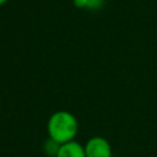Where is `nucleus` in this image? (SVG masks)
Listing matches in <instances>:
<instances>
[{"mask_svg":"<svg viewBox=\"0 0 157 157\" xmlns=\"http://www.w3.org/2000/svg\"><path fill=\"white\" fill-rule=\"evenodd\" d=\"M47 132L49 139L60 145L72 141L78 132V121L71 112L56 110L48 118Z\"/></svg>","mask_w":157,"mask_h":157,"instance_id":"1","label":"nucleus"},{"mask_svg":"<svg viewBox=\"0 0 157 157\" xmlns=\"http://www.w3.org/2000/svg\"><path fill=\"white\" fill-rule=\"evenodd\" d=\"M86 157H113L110 142L103 136H92L83 145Z\"/></svg>","mask_w":157,"mask_h":157,"instance_id":"2","label":"nucleus"},{"mask_svg":"<svg viewBox=\"0 0 157 157\" xmlns=\"http://www.w3.org/2000/svg\"><path fill=\"white\" fill-rule=\"evenodd\" d=\"M56 157H86L85 147L76 140L61 144Z\"/></svg>","mask_w":157,"mask_h":157,"instance_id":"3","label":"nucleus"},{"mask_svg":"<svg viewBox=\"0 0 157 157\" xmlns=\"http://www.w3.org/2000/svg\"><path fill=\"white\" fill-rule=\"evenodd\" d=\"M104 1L105 0H72L77 9L85 10H99L104 5Z\"/></svg>","mask_w":157,"mask_h":157,"instance_id":"4","label":"nucleus"},{"mask_svg":"<svg viewBox=\"0 0 157 157\" xmlns=\"http://www.w3.org/2000/svg\"><path fill=\"white\" fill-rule=\"evenodd\" d=\"M60 148V144L52 140V139H47L44 145H43V150H44V153L48 156V157H56L58 155V151Z\"/></svg>","mask_w":157,"mask_h":157,"instance_id":"5","label":"nucleus"},{"mask_svg":"<svg viewBox=\"0 0 157 157\" xmlns=\"http://www.w3.org/2000/svg\"><path fill=\"white\" fill-rule=\"evenodd\" d=\"M9 0H0V6H2V5H5L6 2H7Z\"/></svg>","mask_w":157,"mask_h":157,"instance_id":"6","label":"nucleus"}]
</instances>
